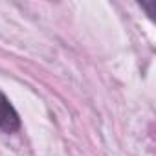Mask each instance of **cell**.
Here are the masks:
<instances>
[{
  "instance_id": "7a4b0ae2",
  "label": "cell",
  "mask_w": 156,
  "mask_h": 156,
  "mask_svg": "<svg viewBox=\"0 0 156 156\" xmlns=\"http://www.w3.org/2000/svg\"><path fill=\"white\" fill-rule=\"evenodd\" d=\"M140 6L147 11V15L151 19H154V13H156V2H140Z\"/></svg>"
},
{
  "instance_id": "6da1fadb",
  "label": "cell",
  "mask_w": 156,
  "mask_h": 156,
  "mask_svg": "<svg viewBox=\"0 0 156 156\" xmlns=\"http://www.w3.org/2000/svg\"><path fill=\"white\" fill-rule=\"evenodd\" d=\"M20 129V116L17 108L11 105L9 98L0 90V130L6 134H13Z\"/></svg>"
}]
</instances>
